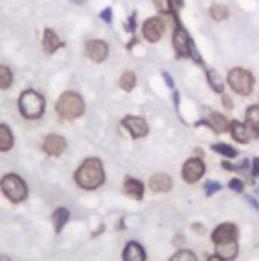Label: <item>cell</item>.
I'll use <instances>...</instances> for the list:
<instances>
[{
    "label": "cell",
    "mask_w": 259,
    "mask_h": 261,
    "mask_svg": "<svg viewBox=\"0 0 259 261\" xmlns=\"http://www.w3.org/2000/svg\"><path fill=\"white\" fill-rule=\"evenodd\" d=\"M73 2H85V0H73Z\"/></svg>",
    "instance_id": "43"
},
{
    "label": "cell",
    "mask_w": 259,
    "mask_h": 261,
    "mask_svg": "<svg viewBox=\"0 0 259 261\" xmlns=\"http://www.w3.org/2000/svg\"><path fill=\"white\" fill-rule=\"evenodd\" d=\"M227 187H229L233 193H243V191H245V185H243L241 178H231V180L227 182Z\"/></svg>",
    "instance_id": "31"
},
{
    "label": "cell",
    "mask_w": 259,
    "mask_h": 261,
    "mask_svg": "<svg viewBox=\"0 0 259 261\" xmlns=\"http://www.w3.org/2000/svg\"><path fill=\"white\" fill-rule=\"evenodd\" d=\"M0 189L4 196L12 202H22L27 195H29V189H27V182L18 176V174H6L2 180H0Z\"/></svg>",
    "instance_id": "6"
},
{
    "label": "cell",
    "mask_w": 259,
    "mask_h": 261,
    "mask_svg": "<svg viewBox=\"0 0 259 261\" xmlns=\"http://www.w3.org/2000/svg\"><path fill=\"white\" fill-rule=\"evenodd\" d=\"M229 132H231L233 140H235V142H239V144H249V142H251V136H249V130H247L245 122L233 120V122L229 124Z\"/></svg>",
    "instance_id": "17"
},
{
    "label": "cell",
    "mask_w": 259,
    "mask_h": 261,
    "mask_svg": "<svg viewBox=\"0 0 259 261\" xmlns=\"http://www.w3.org/2000/svg\"><path fill=\"white\" fill-rule=\"evenodd\" d=\"M18 110L27 120H39L45 114V99L35 89H27L18 97Z\"/></svg>",
    "instance_id": "3"
},
{
    "label": "cell",
    "mask_w": 259,
    "mask_h": 261,
    "mask_svg": "<svg viewBox=\"0 0 259 261\" xmlns=\"http://www.w3.org/2000/svg\"><path fill=\"white\" fill-rule=\"evenodd\" d=\"M120 87L124 89V91H132L134 87H136V83H138V77H136V73L134 71H124L122 75H120Z\"/></svg>",
    "instance_id": "25"
},
{
    "label": "cell",
    "mask_w": 259,
    "mask_h": 261,
    "mask_svg": "<svg viewBox=\"0 0 259 261\" xmlns=\"http://www.w3.org/2000/svg\"><path fill=\"white\" fill-rule=\"evenodd\" d=\"M75 182L83 191H97L106 182L103 162L99 158H87V160H83L81 166L75 172Z\"/></svg>",
    "instance_id": "1"
},
{
    "label": "cell",
    "mask_w": 259,
    "mask_h": 261,
    "mask_svg": "<svg viewBox=\"0 0 259 261\" xmlns=\"http://www.w3.org/2000/svg\"><path fill=\"white\" fill-rule=\"evenodd\" d=\"M204 172H206V166H204L202 158L194 156L191 160H187L185 166H183V180L189 182V185H194L204 176Z\"/></svg>",
    "instance_id": "8"
},
{
    "label": "cell",
    "mask_w": 259,
    "mask_h": 261,
    "mask_svg": "<svg viewBox=\"0 0 259 261\" xmlns=\"http://www.w3.org/2000/svg\"><path fill=\"white\" fill-rule=\"evenodd\" d=\"M247 200H249V204H251L253 208H259V202H257V198H255V196H247Z\"/></svg>",
    "instance_id": "38"
},
{
    "label": "cell",
    "mask_w": 259,
    "mask_h": 261,
    "mask_svg": "<svg viewBox=\"0 0 259 261\" xmlns=\"http://www.w3.org/2000/svg\"><path fill=\"white\" fill-rule=\"evenodd\" d=\"M172 47H174V53H176L178 59L191 57L196 65H202V59H200L196 47L193 45V39L189 37V33H187L180 24H176V29H174V33H172Z\"/></svg>",
    "instance_id": "4"
},
{
    "label": "cell",
    "mask_w": 259,
    "mask_h": 261,
    "mask_svg": "<svg viewBox=\"0 0 259 261\" xmlns=\"http://www.w3.org/2000/svg\"><path fill=\"white\" fill-rule=\"evenodd\" d=\"M85 55L93 61V63H103L110 55V47L106 41L101 39H91L85 43Z\"/></svg>",
    "instance_id": "9"
},
{
    "label": "cell",
    "mask_w": 259,
    "mask_h": 261,
    "mask_svg": "<svg viewBox=\"0 0 259 261\" xmlns=\"http://www.w3.org/2000/svg\"><path fill=\"white\" fill-rule=\"evenodd\" d=\"M0 261H10V257H6V255H2V257H0Z\"/></svg>",
    "instance_id": "42"
},
{
    "label": "cell",
    "mask_w": 259,
    "mask_h": 261,
    "mask_svg": "<svg viewBox=\"0 0 259 261\" xmlns=\"http://www.w3.org/2000/svg\"><path fill=\"white\" fill-rule=\"evenodd\" d=\"M122 126H124V128L128 130L130 136L136 138V140L148 136V122H146L144 118H140V116H126V118L122 120Z\"/></svg>",
    "instance_id": "10"
},
{
    "label": "cell",
    "mask_w": 259,
    "mask_h": 261,
    "mask_svg": "<svg viewBox=\"0 0 259 261\" xmlns=\"http://www.w3.org/2000/svg\"><path fill=\"white\" fill-rule=\"evenodd\" d=\"M172 101H174V106L178 108V103H180V93H176L174 89H172Z\"/></svg>",
    "instance_id": "37"
},
{
    "label": "cell",
    "mask_w": 259,
    "mask_h": 261,
    "mask_svg": "<svg viewBox=\"0 0 259 261\" xmlns=\"http://www.w3.org/2000/svg\"><path fill=\"white\" fill-rule=\"evenodd\" d=\"M61 47H63V41L59 39V35L53 29H45V33H43V49H45V53L51 55Z\"/></svg>",
    "instance_id": "18"
},
{
    "label": "cell",
    "mask_w": 259,
    "mask_h": 261,
    "mask_svg": "<svg viewBox=\"0 0 259 261\" xmlns=\"http://www.w3.org/2000/svg\"><path fill=\"white\" fill-rule=\"evenodd\" d=\"M221 166H223L225 170H231V172H233V170H239V166H233V164H231V162H229L227 158H225V160L221 162Z\"/></svg>",
    "instance_id": "36"
},
{
    "label": "cell",
    "mask_w": 259,
    "mask_h": 261,
    "mask_svg": "<svg viewBox=\"0 0 259 261\" xmlns=\"http://www.w3.org/2000/svg\"><path fill=\"white\" fill-rule=\"evenodd\" d=\"M166 31V22L160 18V16H152V18H146L144 24H142V37L148 41V43H158L162 39Z\"/></svg>",
    "instance_id": "7"
},
{
    "label": "cell",
    "mask_w": 259,
    "mask_h": 261,
    "mask_svg": "<svg viewBox=\"0 0 259 261\" xmlns=\"http://www.w3.org/2000/svg\"><path fill=\"white\" fill-rule=\"evenodd\" d=\"M206 261H223V259H221V257H219V255L215 253V255H211V257H209Z\"/></svg>",
    "instance_id": "41"
},
{
    "label": "cell",
    "mask_w": 259,
    "mask_h": 261,
    "mask_svg": "<svg viewBox=\"0 0 259 261\" xmlns=\"http://www.w3.org/2000/svg\"><path fill=\"white\" fill-rule=\"evenodd\" d=\"M148 189H150L152 193H156V195H164V193H168V191L172 189V178H170L166 172H158V174L150 176Z\"/></svg>",
    "instance_id": "13"
},
{
    "label": "cell",
    "mask_w": 259,
    "mask_h": 261,
    "mask_svg": "<svg viewBox=\"0 0 259 261\" xmlns=\"http://www.w3.org/2000/svg\"><path fill=\"white\" fill-rule=\"evenodd\" d=\"M215 249H217V255L223 261H233L239 253V243L237 241H227V243L215 245Z\"/></svg>",
    "instance_id": "20"
},
{
    "label": "cell",
    "mask_w": 259,
    "mask_h": 261,
    "mask_svg": "<svg viewBox=\"0 0 259 261\" xmlns=\"http://www.w3.org/2000/svg\"><path fill=\"white\" fill-rule=\"evenodd\" d=\"M211 150L213 152H217V154H221L223 158H227V160H233V158H237V148L235 146H231V144H223V142H217V144H213L211 146Z\"/></svg>",
    "instance_id": "22"
},
{
    "label": "cell",
    "mask_w": 259,
    "mask_h": 261,
    "mask_svg": "<svg viewBox=\"0 0 259 261\" xmlns=\"http://www.w3.org/2000/svg\"><path fill=\"white\" fill-rule=\"evenodd\" d=\"M154 6H156V10L160 12V14H176L174 10H176V2L174 0H154Z\"/></svg>",
    "instance_id": "27"
},
{
    "label": "cell",
    "mask_w": 259,
    "mask_h": 261,
    "mask_svg": "<svg viewBox=\"0 0 259 261\" xmlns=\"http://www.w3.org/2000/svg\"><path fill=\"white\" fill-rule=\"evenodd\" d=\"M99 16H101V20H103V22H112V8H103Z\"/></svg>",
    "instance_id": "34"
},
{
    "label": "cell",
    "mask_w": 259,
    "mask_h": 261,
    "mask_svg": "<svg viewBox=\"0 0 259 261\" xmlns=\"http://www.w3.org/2000/svg\"><path fill=\"white\" fill-rule=\"evenodd\" d=\"M193 229L198 231V233H204V227H202V225H193Z\"/></svg>",
    "instance_id": "40"
},
{
    "label": "cell",
    "mask_w": 259,
    "mask_h": 261,
    "mask_svg": "<svg viewBox=\"0 0 259 261\" xmlns=\"http://www.w3.org/2000/svg\"><path fill=\"white\" fill-rule=\"evenodd\" d=\"M170 261H196V255L189 249H180L170 257Z\"/></svg>",
    "instance_id": "29"
},
{
    "label": "cell",
    "mask_w": 259,
    "mask_h": 261,
    "mask_svg": "<svg viewBox=\"0 0 259 261\" xmlns=\"http://www.w3.org/2000/svg\"><path fill=\"white\" fill-rule=\"evenodd\" d=\"M249 164H251V160H243L239 164V170H249Z\"/></svg>",
    "instance_id": "39"
},
{
    "label": "cell",
    "mask_w": 259,
    "mask_h": 261,
    "mask_svg": "<svg viewBox=\"0 0 259 261\" xmlns=\"http://www.w3.org/2000/svg\"><path fill=\"white\" fill-rule=\"evenodd\" d=\"M209 14H211V18L213 20H217V22H221V20H225L227 16H229V8L225 6V4H213L211 8H209Z\"/></svg>",
    "instance_id": "26"
},
{
    "label": "cell",
    "mask_w": 259,
    "mask_h": 261,
    "mask_svg": "<svg viewBox=\"0 0 259 261\" xmlns=\"http://www.w3.org/2000/svg\"><path fill=\"white\" fill-rule=\"evenodd\" d=\"M221 101H223V106H225L227 110H233V99H231L229 95H225V93H223V95H221Z\"/></svg>",
    "instance_id": "35"
},
{
    "label": "cell",
    "mask_w": 259,
    "mask_h": 261,
    "mask_svg": "<svg viewBox=\"0 0 259 261\" xmlns=\"http://www.w3.org/2000/svg\"><path fill=\"white\" fill-rule=\"evenodd\" d=\"M55 110H57V116L61 120L71 122V120H77V118H81L85 114V101H83V97L79 93L65 91L63 95L57 99Z\"/></svg>",
    "instance_id": "2"
},
{
    "label": "cell",
    "mask_w": 259,
    "mask_h": 261,
    "mask_svg": "<svg viewBox=\"0 0 259 261\" xmlns=\"http://www.w3.org/2000/svg\"><path fill=\"white\" fill-rule=\"evenodd\" d=\"M12 85V71L6 65H0V89H8Z\"/></svg>",
    "instance_id": "28"
},
{
    "label": "cell",
    "mask_w": 259,
    "mask_h": 261,
    "mask_svg": "<svg viewBox=\"0 0 259 261\" xmlns=\"http://www.w3.org/2000/svg\"><path fill=\"white\" fill-rule=\"evenodd\" d=\"M245 126L249 130L251 140L259 138V106H249L245 110Z\"/></svg>",
    "instance_id": "15"
},
{
    "label": "cell",
    "mask_w": 259,
    "mask_h": 261,
    "mask_svg": "<svg viewBox=\"0 0 259 261\" xmlns=\"http://www.w3.org/2000/svg\"><path fill=\"white\" fill-rule=\"evenodd\" d=\"M162 79H164V83H166V87H170V89H174V79H172V75H170L168 71H162Z\"/></svg>",
    "instance_id": "32"
},
{
    "label": "cell",
    "mask_w": 259,
    "mask_h": 261,
    "mask_svg": "<svg viewBox=\"0 0 259 261\" xmlns=\"http://www.w3.org/2000/svg\"><path fill=\"white\" fill-rule=\"evenodd\" d=\"M144 191H146V185L134 176H128L124 180V193L128 196H132L134 200H142L144 198Z\"/></svg>",
    "instance_id": "16"
},
{
    "label": "cell",
    "mask_w": 259,
    "mask_h": 261,
    "mask_svg": "<svg viewBox=\"0 0 259 261\" xmlns=\"http://www.w3.org/2000/svg\"><path fill=\"white\" fill-rule=\"evenodd\" d=\"M14 144V138H12V132L8 126L0 124V152H8Z\"/></svg>",
    "instance_id": "24"
},
{
    "label": "cell",
    "mask_w": 259,
    "mask_h": 261,
    "mask_svg": "<svg viewBox=\"0 0 259 261\" xmlns=\"http://www.w3.org/2000/svg\"><path fill=\"white\" fill-rule=\"evenodd\" d=\"M237 227L233 225V223H221L215 231H213V235H211V239H213V243L215 245H219V243H227V241H237Z\"/></svg>",
    "instance_id": "11"
},
{
    "label": "cell",
    "mask_w": 259,
    "mask_h": 261,
    "mask_svg": "<svg viewBox=\"0 0 259 261\" xmlns=\"http://www.w3.org/2000/svg\"><path fill=\"white\" fill-rule=\"evenodd\" d=\"M221 189H223V185L217 182V180H209V182H204V195L206 196H213L215 193H219Z\"/></svg>",
    "instance_id": "30"
},
{
    "label": "cell",
    "mask_w": 259,
    "mask_h": 261,
    "mask_svg": "<svg viewBox=\"0 0 259 261\" xmlns=\"http://www.w3.org/2000/svg\"><path fill=\"white\" fill-rule=\"evenodd\" d=\"M122 257H124V261H146V249L138 241H128Z\"/></svg>",
    "instance_id": "19"
},
{
    "label": "cell",
    "mask_w": 259,
    "mask_h": 261,
    "mask_svg": "<svg viewBox=\"0 0 259 261\" xmlns=\"http://www.w3.org/2000/svg\"><path fill=\"white\" fill-rule=\"evenodd\" d=\"M69 217H71V213H69V208H57L55 213H53V225H55V231L57 233H61L63 231V227L67 225V221H69Z\"/></svg>",
    "instance_id": "23"
},
{
    "label": "cell",
    "mask_w": 259,
    "mask_h": 261,
    "mask_svg": "<svg viewBox=\"0 0 259 261\" xmlns=\"http://www.w3.org/2000/svg\"><path fill=\"white\" fill-rule=\"evenodd\" d=\"M227 83H229V87H231L237 95L247 97V95H251V91H253L255 79H253L251 71H247V69H243V67H233V69L227 73Z\"/></svg>",
    "instance_id": "5"
},
{
    "label": "cell",
    "mask_w": 259,
    "mask_h": 261,
    "mask_svg": "<svg viewBox=\"0 0 259 261\" xmlns=\"http://www.w3.org/2000/svg\"><path fill=\"white\" fill-rule=\"evenodd\" d=\"M251 176H253V178L259 176V158H253V160H251Z\"/></svg>",
    "instance_id": "33"
},
{
    "label": "cell",
    "mask_w": 259,
    "mask_h": 261,
    "mask_svg": "<svg viewBox=\"0 0 259 261\" xmlns=\"http://www.w3.org/2000/svg\"><path fill=\"white\" fill-rule=\"evenodd\" d=\"M65 148H67V140L59 134H49L45 140H43V150L49 154V156H59L63 154Z\"/></svg>",
    "instance_id": "12"
},
{
    "label": "cell",
    "mask_w": 259,
    "mask_h": 261,
    "mask_svg": "<svg viewBox=\"0 0 259 261\" xmlns=\"http://www.w3.org/2000/svg\"><path fill=\"white\" fill-rule=\"evenodd\" d=\"M200 124H204V126H209L213 132H217V134H221V132H227L229 130V120H227V116L225 114H221V112H211Z\"/></svg>",
    "instance_id": "14"
},
{
    "label": "cell",
    "mask_w": 259,
    "mask_h": 261,
    "mask_svg": "<svg viewBox=\"0 0 259 261\" xmlns=\"http://www.w3.org/2000/svg\"><path fill=\"white\" fill-rule=\"evenodd\" d=\"M206 83H209V87H211L215 93H219V95L225 93V79H223L217 71L206 69Z\"/></svg>",
    "instance_id": "21"
}]
</instances>
